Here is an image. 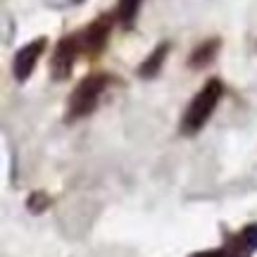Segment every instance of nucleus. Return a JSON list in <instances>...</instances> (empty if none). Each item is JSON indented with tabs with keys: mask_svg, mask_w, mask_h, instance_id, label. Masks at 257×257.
Instances as JSON below:
<instances>
[{
	"mask_svg": "<svg viewBox=\"0 0 257 257\" xmlns=\"http://www.w3.org/2000/svg\"><path fill=\"white\" fill-rule=\"evenodd\" d=\"M221 95H224V83H221V79H207L205 86L193 95V100L188 102V107H186L184 117H181V134H186V136L198 134V131L207 124V119L212 117V112L217 110Z\"/></svg>",
	"mask_w": 257,
	"mask_h": 257,
	"instance_id": "f257e3e1",
	"label": "nucleus"
},
{
	"mask_svg": "<svg viewBox=\"0 0 257 257\" xmlns=\"http://www.w3.org/2000/svg\"><path fill=\"white\" fill-rule=\"evenodd\" d=\"M110 76L107 74H88L83 76L81 81L76 83V88L72 91L69 100H67V114H64V121H76V119H83L86 114H91L98 102H100L102 93L107 91L110 86Z\"/></svg>",
	"mask_w": 257,
	"mask_h": 257,
	"instance_id": "f03ea898",
	"label": "nucleus"
},
{
	"mask_svg": "<svg viewBox=\"0 0 257 257\" xmlns=\"http://www.w3.org/2000/svg\"><path fill=\"white\" fill-rule=\"evenodd\" d=\"M117 22V15L114 12H105L100 17H95L88 24L79 31V41H81V50L83 55L88 60H95V57L102 55V50L107 48V41H110V34H112V27Z\"/></svg>",
	"mask_w": 257,
	"mask_h": 257,
	"instance_id": "7ed1b4c3",
	"label": "nucleus"
},
{
	"mask_svg": "<svg viewBox=\"0 0 257 257\" xmlns=\"http://www.w3.org/2000/svg\"><path fill=\"white\" fill-rule=\"evenodd\" d=\"M79 55H83L81 41H79V31L62 36L57 41L55 50H53V57H50V76H53L55 81L69 79V74H72V69H74V62H76Z\"/></svg>",
	"mask_w": 257,
	"mask_h": 257,
	"instance_id": "20e7f679",
	"label": "nucleus"
},
{
	"mask_svg": "<svg viewBox=\"0 0 257 257\" xmlns=\"http://www.w3.org/2000/svg\"><path fill=\"white\" fill-rule=\"evenodd\" d=\"M46 46H48V38L41 36V38L29 41L27 46H22L17 53H15V60H12V74H15L17 81H27L29 76L34 74L41 55L46 53Z\"/></svg>",
	"mask_w": 257,
	"mask_h": 257,
	"instance_id": "39448f33",
	"label": "nucleus"
},
{
	"mask_svg": "<svg viewBox=\"0 0 257 257\" xmlns=\"http://www.w3.org/2000/svg\"><path fill=\"white\" fill-rule=\"evenodd\" d=\"M167 55H169V43H160V46H157L155 50L141 62V67H138V76H141V79H155L157 74H160V69L165 67Z\"/></svg>",
	"mask_w": 257,
	"mask_h": 257,
	"instance_id": "423d86ee",
	"label": "nucleus"
},
{
	"mask_svg": "<svg viewBox=\"0 0 257 257\" xmlns=\"http://www.w3.org/2000/svg\"><path fill=\"white\" fill-rule=\"evenodd\" d=\"M221 48V41L219 38H210V41H202L200 46L195 48L191 53V60H188V64H191V69H202V67H207V64L217 57V53H219Z\"/></svg>",
	"mask_w": 257,
	"mask_h": 257,
	"instance_id": "0eeeda50",
	"label": "nucleus"
},
{
	"mask_svg": "<svg viewBox=\"0 0 257 257\" xmlns=\"http://www.w3.org/2000/svg\"><path fill=\"white\" fill-rule=\"evenodd\" d=\"M141 5H143V0H119V3H117V10H114L117 22H119L124 29H131L136 24Z\"/></svg>",
	"mask_w": 257,
	"mask_h": 257,
	"instance_id": "6e6552de",
	"label": "nucleus"
},
{
	"mask_svg": "<svg viewBox=\"0 0 257 257\" xmlns=\"http://www.w3.org/2000/svg\"><path fill=\"white\" fill-rule=\"evenodd\" d=\"M238 238L245 243L248 250H257V224H248V226L238 233Z\"/></svg>",
	"mask_w": 257,
	"mask_h": 257,
	"instance_id": "1a4fd4ad",
	"label": "nucleus"
},
{
	"mask_svg": "<svg viewBox=\"0 0 257 257\" xmlns=\"http://www.w3.org/2000/svg\"><path fill=\"white\" fill-rule=\"evenodd\" d=\"M250 252H252V250L245 248V243H243L238 236L226 245V257H250Z\"/></svg>",
	"mask_w": 257,
	"mask_h": 257,
	"instance_id": "9d476101",
	"label": "nucleus"
},
{
	"mask_svg": "<svg viewBox=\"0 0 257 257\" xmlns=\"http://www.w3.org/2000/svg\"><path fill=\"white\" fill-rule=\"evenodd\" d=\"M48 205H50V198H48L46 193H34L29 198V210L31 212H43Z\"/></svg>",
	"mask_w": 257,
	"mask_h": 257,
	"instance_id": "9b49d317",
	"label": "nucleus"
},
{
	"mask_svg": "<svg viewBox=\"0 0 257 257\" xmlns=\"http://www.w3.org/2000/svg\"><path fill=\"white\" fill-rule=\"evenodd\" d=\"M191 257H226V248H217V250H205V252H195Z\"/></svg>",
	"mask_w": 257,
	"mask_h": 257,
	"instance_id": "f8f14e48",
	"label": "nucleus"
},
{
	"mask_svg": "<svg viewBox=\"0 0 257 257\" xmlns=\"http://www.w3.org/2000/svg\"><path fill=\"white\" fill-rule=\"evenodd\" d=\"M72 3H74V5H79V3H83V0H72Z\"/></svg>",
	"mask_w": 257,
	"mask_h": 257,
	"instance_id": "ddd939ff",
	"label": "nucleus"
}]
</instances>
